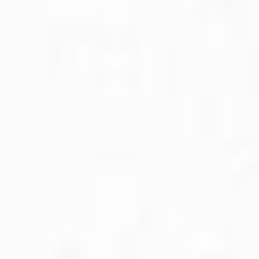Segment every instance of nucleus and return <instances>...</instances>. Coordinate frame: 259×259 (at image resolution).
<instances>
[]
</instances>
